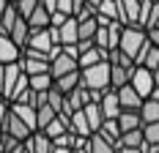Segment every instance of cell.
<instances>
[{
  "mask_svg": "<svg viewBox=\"0 0 159 153\" xmlns=\"http://www.w3.org/2000/svg\"><path fill=\"white\" fill-rule=\"evenodd\" d=\"M143 131H145V142H151V145H159V123H145Z\"/></svg>",
  "mask_w": 159,
  "mask_h": 153,
  "instance_id": "cell-32",
  "label": "cell"
},
{
  "mask_svg": "<svg viewBox=\"0 0 159 153\" xmlns=\"http://www.w3.org/2000/svg\"><path fill=\"white\" fill-rule=\"evenodd\" d=\"M137 66H145V68H151V71L159 66V46H154L151 38H148L145 46L140 49V55H137Z\"/></svg>",
  "mask_w": 159,
  "mask_h": 153,
  "instance_id": "cell-13",
  "label": "cell"
},
{
  "mask_svg": "<svg viewBox=\"0 0 159 153\" xmlns=\"http://www.w3.org/2000/svg\"><path fill=\"white\" fill-rule=\"evenodd\" d=\"M71 153H91V148H74Z\"/></svg>",
  "mask_w": 159,
  "mask_h": 153,
  "instance_id": "cell-45",
  "label": "cell"
},
{
  "mask_svg": "<svg viewBox=\"0 0 159 153\" xmlns=\"http://www.w3.org/2000/svg\"><path fill=\"white\" fill-rule=\"evenodd\" d=\"M85 115H88V123H91V129H93V134L102 129V123H104V112H102V107L96 104V101H91L88 107H85Z\"/></svg>",
  "mask_w": 159,
  "mask_h": 153,
  "instance_id": "cell-24",
  "label": "cell"
},
{
  "mask_svg": "<svg viewBox=\"0 0 159 153\" xmlns=\"http://www.w3.org/2000/svg\"><path fill=\"white\" fill-rule=\"evenodd\" d=\"M118 8H121V22L124 25H140L143 0H118Z\"/></svg>",
  "mask_w": 159,
  "mask_h": 153,
  "instance_id": "cell-9",
  "label": "cell"
},
{
  "mask_svg": "<svg viewBox=\"0 0 159 153\" xmlns=\"http://www.w3.org/2000/svg\"><path fill=\"white\" fill-rule=\"evenodd\" d=\"M41 6L47 8L49 14H55V11H58V0H41Z\"/></svg>",
  "mask_w": 159,
  "mask_h": 153,
  "instance_id": "cell-38",
  "label": "cell"
},
{
  "mask_svg": "<svg viewBox=\"0 0 159 153\" xmlns=\"http://www.w3.org/2000/svg\"><path fill=\"white\" fill-rule=\"evenodd\" d=\"M16 22H19V11H16L14 3H8V8H6V14H3V22H0V33H8V36H11Z\"/></svg>",
  "mask_w": 159,
  "mask_h": 153,
  "instance_id": "cell-25",
  "label": "cell"
},
{
  "mask_svg": "<svg viewBox=\"0 0 159 153\" xmlns=\"http://www.w3.org/2000/svg\"><path fill=\"white\" fill-rule=\"evenodd\" d=\"M143 153H159V145H151V142H143Z\"/></svg>",
  "mask_w": 159,
  "mask_h": 153,
  "instance_id": "cell-39",
  "label": "cell"
},
{
  "mask_svg": "<svg viewBox=\"0 0 159 153\" xmlns=\"http://www.w3.org/2000/svg\"><path fill=\"white\" fill-rule=\"evenodd\" d=\"M112 71H110V85L112 90H118V88H124V85H129L132 82V74H134V68H126V66H115V63H110Z\"/></svg>",
  "mask_w": 159,
  "mask_h": 153,
  "instance_id": "cell-15",
  "label": "cell"
},
{
  "mask_svg": "<svg viewBox=\"0 0 159 153\" xmlns=\"http://www.w3.org/2000/svg\"><path fill=\"white\" fill-rule=\"evenodd\" d=\"M71 131H74V134H82V137H91V134H93L85 109H74V112H71Z\"/></svg>",
  "mask_w": 159,
  "mask_h": 153,
  "instance_id": "cell-18",
  "label": "cell"
},
{
  "mask_svg": "<svg viewBox=\"0 0 159 153\" xmlns=\"http://www.w3.org/2000/svg\"><path fill=\"white\" fill-rule=\"evenodd\" d=\"M6 151V134H3V131H0V153Z\"/></svg>",
  "mask_w": 159,
  "mask_h": 153,
  "instance_id": "cell-43",
  "label": "cell"
},
{
  "mask_svg": "<svg viewBox=\"0 0 159 153\" xmlns=\"http://www.w3.org/2000/svg\"><path fill=\"white\" fill-rule=\"evenodd\" d=\"M39 3H41V0H16L14 6H16V11H19V16H25V19H28V16L39 8Z\"/></svg>",
  "mask_w": 159,
  "mask_h": 153,
  "instance_id": "cell-31",
  "label": "cell"
},
{
  "mask_svg": "<svg viewBox=\"0 0 159 153\" xmlns=\"http://www.w3.org/2000/svg\"><path fill=\"white\" fill-rule=\"evenodd\" d=\"M8 153H25V145H22V148H16V151H8Z\"/></svg>",
  "mask_w": 159,
  "mask_h": 153,
  "instance_id": "cell-47",
  "label": "cell"
},
{
  "mask_svg": "<svg viewBox=\"0 0 159 153\" xmlns=\"http://www.w3.org/2000/svg\"><path fill=\"white\" fill-rule=\"evenodd\" d=\"M36 109H39V131H44L49 123L58 118V109L49 107V104H41V107H36Z\"/></svg>",
  "mask_w": 159,
  "mask_h": 153,
  "instance_id": "cell-28",
  "label": "cell"
},
{
  "mask_svg": "<svg viewBox=\"0 0 159 153\" xmlns=\"http://www.w3.org/2000/svg\"><path fill=\"white\" fill-rule=\"evenodd\" d=\"M8 112H11V101H6V98L0 96V131H3V126H6V118H8Z\"/></svg>",
  "mask_w": 159,
  "mask_h": 153,
  "instance_id": "cell-35",
  "label": "cell"
},
{
  "mask_svg": "<svg viewBox=\"0 0 159 153\" xmlns=\"http://www.w3.org/2000/svg\"><path fill=\"white\" fill-rule=\"evenodd\" d=\"M80 82H82V71H71V74L58 76V79H55V88H61L63 93H71Z\"/></svg>",
  "mask_w": 159,
  "mask_h": 153,
  "instance_id": "cell-22",
  "label": "cell"
},
{
  "mask_svg": "<svg viewBox=\"0 0 159 153\" xmlns=\"http://www.w3.org/2000/svg\"><path fill=\"white\" fill-rule=\"evenodd\" d=\"M52 46H55V41H52V36H49V28H44V30H33L30 33L25 49H36V52H41V55H49Z\"/></svg>",
  "mask_w": 159,
  "mask_h": 153,
  "instance_id": "cell-8",
  "label": "cell"
},
{
  "mask_svg": "<svg viewBox=\"0 0 159 153\" xmlns=\"http://www.w3.org/2000/svg\"><path fill=\"white\" fill-rule=\"evenodd\" d=\"M140 115H143L145 123H159V101H157V98H145Z\"/></svg>",
  "mask_w": 159,
  "mask_h": 153,
  "instance_id": "cell-27",
  "label": "cell"
},
{
  "mask_svg": "<svg viewBox=\"0 0 159 153\" xmlns=\"http://www.w3.org/2000/svg\"><path fill=\"white\" fill-rule=\"evenodd\" d=\"M118 126H121V131H134V129H143L145 120H143L140 112H134V109H124L121 118H118Z\"/></svg>",
  "mask_w": 159,
  "mask_h": 153,
  "instance_id": "cell-17",
  "label": "cell"
},
{
  "mask_svg": "<svg viewBox=\"0 0 159 153\" xmlns=\"http://www.w3.org/2000/svg\"><path fill=\"white\" fill-rule=\"evenodd\" d=\"M61 41L63 44H80V19L77 16H69L61 25Z\"/></svg>",
  "mask_w": 159,
  "mask_h": 153,
  "instance_id": "cell-16",
  "label": "cell"
},
{
  "mask_svg": "<svg viewBox=\"0 0 159 153\" xmlns=\"http://www.w3.org/2000/svg\"><path fill=\"white\" fill-rule=\"evenodd\" d=\"M3 134H11V137L22 139V142H28V139H30L36 131H33L30 126H28V123L22 120V118L16 115L14 109H11V112H8V118H6V126H3Z\"/></svg>",
  "mask_w": 159,
  "mask_h": 153,
  "instance_id": "cell-5",
  "label": "cell"
},
{
  "mask_svg": "<svg viewBox=\"0 0 159 153\" xmlns=\"http://www.w3.org/2000/svg\"><path fill=\"white\" fill-rule=\"evenodd\" d=\"M28 25H30L33 30H44V28H49V25H52V14H49L41 3H39V8L28 16Z\"/></svg>",
  "mask_w": 159,
  "mask_h": 153,
  "instance_id": "cell-19",
  "label": "cell"
},
{
  "mask_svg": "<svg viewBox=\"0 0 159 153\" xmlns=\"http://www.w3.org/2000/svg\"><path fill=\"white\" fill-rule=\"evenodd\" d=\"M118 98H121V107H124V109H134V112H140V109H143V104H145V98L134 90L132 85L118 88Z\"/></svg>",
  "mask_w": 159,
  "mask_h": 153,
  "instance_id": "cell-10",
  "label": "cell"
},
{
  "mask_svg": "<svg viewBox=\"0 0 159 153\" xmlns=\"http://www.w3.org/2000/svg\"><path fill=\"white\" fill-rule=\"evenodd\" d=\"M11 109H14L16 115L30 126L33 131H39V109H36V107H30V104H19V101H11Z\"/></svg>",
  "mask_w": 159,
  "mask_h": 153,
  "instance_id": "cell-14",
  "label": "cell"
},
{
  "mask_svg": "<svg viewBox=\"0 0 159 153\" xmlns=\"http://www.w3.org/2000/svg\"><path fill=\"white\" fill-rule=\"evenodd\" d=\"M25 148H28L30 153H52L55 151V139L47 137L44 131H36V134L25 142Z\"/></svg>",
  "mask_w": 159,
  "mask_h": 153,
  "instance_id": "cell-12",
  "label": "cell"
},
{
  "mask_svg": "<svg viewBox=\"0 0 159 153\" xmlns=\"http://www.w3.org/2000/svg\"><path fill=\"white\" fill-rule=\"evenodd\" d=\"M118 153H143V148H124V145H121Z\"/></svg>",
  "mask_w": 159,
  "mask_h": 153,
  "instance_id": "cell-41",
  "label": "cell"
},
{
  "mask_svg": "<svg viewBox=\"0 0 159 153\" xmlns=\"http://www.w3.org/2000/svg\"><path fill=\"white\" fill-rule=\"evenodd\" d=\"M88 148H91V153H118V148L112 145L110 139H104L99 131L91 134V145H88Z\"/></svg>",
  "mask_w": 159,
  "mask_h": 153,
  "instance_id": "cell-23",
  "label": "cell"
},
{
  "mask_svg": "<svg viewBox=\"0 0 159 153\" xmlns=\"http://www.w3.org/2000/svg\"><path fill=\"white\" fill-rule=\"evenodd\" d=\"M58 11H63V14L74 16V0H58Z\"/></svg>",
  "mask_w": 159,
  "mask_h": 153,
  "instance_id": "cell-36",
  "label": "cell"
},
{
  "mask_svg": "<svg viewBox=\"0 0 159 153\" xmlns=\"http://www.w3.org/2000/svg\"><path fill=\"white\" fill-rule=\"evenodd\" d=\"M99 134H102L104 139H110L115 148L121 145V137H124V131H121L118 120H104V123H102V129H99Z\"/></svg>",
  "mask_w": 159,
  "mask_h": 153,
  "instance_id": "cell-21",
  "label": "cell"
},
{
  "mask_svg": "<svg viewBox=\"0 0 159 153\" xmlns=\"http://www.w3.org/2000/svg\"><path fill=\"white\" fill-rule=\"evenodd\" d=\"M71 71H80V60L77 58H71V55H66V52H61L58 58H52V76H55V79L63 76V74H71Z\"/></svg>",
  "mask_w": 159,
  "mask_h": 153,
  "instance_id": "cell-11",
  "label": "cell"
},
{
  "mask_svg": "<svg viewBox=\"0 0 159 153\" xmlns=\"http://www.w3.org/2000/svg\"><path fill=\"white\" fill-rule=\"evenodd\" d=\"M66 19H69V14H63V11H55V14H52V25H55V28H61Z\"/></svg>",
  "mask_w": 159,
  "mask_h": 153,
  "instance_id": "cell-37",
  "label": "cell"
},
{
  "mask_svg": "<svg viewBox=\"0 0 159 153\" xmlns=\"http://www.w3.org/2000/svg\"><path fill=\"white\" fill-rule=\"evenodd\" d=\"M82 71V85L88 88V90H110V71L112 66L110 60H102L96 63V66H88V68H80Z\"/></svg>",
  "mask_w": 159,
  "mask_h": 153,
  "instance_id": "cell-1",
  "label": "cell"
},
{
  "mask_svg": "<svg viewBox=\"0 0 159 153\" xmlns=\"http://www.w3.org/2000/svg\"><path fill=\"white\" fill-rule=\"evenodd\" d=\"M148 38L154 41V46H159V28H154V30H148Z\"/></svg>",
  "mask_w": 159,
  "mask_h": 153,
  "instance_id": "cell-40",
  "label": "cell"
},
{
  "mask_svg": "<svg viewBox=\"0 0 159 153\" xmlns=\"http://www.w3.org/2000/svg\"><path fill=\"white\" fill-rule=\"evenodd\" d=\"M157 28H159V22H157ZM151 30H154V28H151Z\"/></svg>",
  "mask_w": 159,
  "mask_h": 153,
  "instance_id": "cell-48",
  "label": "cell"
},
{
  "mask_svg": "<svg viewBox=\"0 0 159 153\" xmlns=\"http://www.w3.org/2000/svg\"><path fill=\"white\" fill-rule=\"evenodd\" d=\"M74 142H77V134L74 131H66V134H61V137L55 139L58 148H74Z\"/></svg>",
  "mask_w": 159,
  "mask_h": 153,
  "instance_id": "cell-34",
  "label": "cell"
},
{
  "mask_svg": "<svg viewBox=\"0 0 159 153\" xmlns=\"http://www.w3.org/2000/svg\"><path fill=\"white\" fill-rule=\"evenodd\" d=\"M52 153H71V148H58V145H55V151Z\"/></svg>",
  "mask_w": 159,
  "mask_h": 153,
  "instance_id": "cell-44",
  "label": "cell"
},
{
  "mask_svg": "<svg viewBox=\"0 0 159 153\" xmlns=\"http://www.w3.org/2000/svg\"><path fill=\"white\" fill-rule=\"evenodd\" d=\"M96 30H99V19H80V41L82 38H96Z\"/></svg>",
  "mask_w": 159,
  "mask_h": 153,
  "instance_id": "cell-30",
  "label": "cell"
},
{
  "mask_svg": "<svg viewBox=\"0 0 159 153\" xmlns=\"http://www.w3.org/2000/svg\"><path fill=\"white\" fill-rule=\"evenodd\" d=\"M96 46L110 49V30H107V25H99V30H96Z\"/></svg>",
  "mask_w": 159,
  "mask_h": 153,
  "instance_id": "cell-33",
  "label": "cell"
},
{
  "mask_svg": "<svg viewBox=\"0 0 159 153\" xmlns=\"http://www.w3.org/2000/svg\"><path fill=\"white\" fill-rule=\"evenodd\" d=\"M154 79H157V85H159V66L154 68Z\"/></svg>",
  "mask_w": 159,
  "mask_h": 153,
  "instance_id": "cell-46",
  "label": "cell"
},
{
  "mask_svg": "<svg viewBox=\"0 0 159 153\" xmlns=\"http://www.w3.org/2000/svg\"><path fill=\"white\" fill-rule=\"evenodd\" d=\"M22 52H25V49L16 44L8 33H0V63H3V66L19 63V60H22Z\"/></svg>",
  "mask_w": 159,
  "mask_h": 153,
  "instance_id": "cell-6",
  "label": "cell"
},
{
  "mask_svg": "<svg viewBox=\"0 0 159 153\" xmlns=\"http://www.w3.org/2000/svg\"><path fill=\"white\" fill-rule=\"evenodd\" d=\"M30 33H33V28L28 25V19H25V16H19V22H16L14 30H11V38L25 49V46H28V38H30Z\"/></svg>",
  "mask_w": 159,
  "mask_h": 153,
  "instance_id": "cell-20",
  "label": "cell"
},
{
  "mask_svg": "<svg viewBox=\"0 0 159 153\" xmlns=\"http://www.w3.org/2000/svg\"><path fill=\"white\" fill-rule=\"evenodd\" d=\"M99 107H102V112H104V120H118L121 112H124L121 98H118V90H112V88L104 93V98L99 101Z\"/></svg>",
  "mask_w": 159,
  "mask_h": 153,
  "instance_id": "cell-7",
  "label": "cell"
},
{
  "mask_svg": "<svg viewBox=\"0 0 159 153\" xmlns=\"http://www.w3.org/2000/svg\"><path fill=\"white\" fill-rule=\"evenodd\" d=\"M11 3H16V0H11Z\"/></svg>",
  "mask_w": 159,
  "mask_h": 153,
  "instance_id": "cell-50",
  "label": "cell"
},
{
  "mask_svg": "<svg viewBox=\"0 0 159 153\" xmlns=\"http://www.w3.org/2000/svg\"><path fill=\"white\" fill-rule=\"evenodd\" d=\"M19 66H22V71L28 76L52 74V60H49V55H41V52H36V49H25Z\"/></svg>",
  "mask_w": 159,
  "mask_h": 153,
  "instance_id": "cell-3",
  "label": "cell"
},
{
  "mask_svg": "<svg viewBox=\"0 0 159 153\" xmlns=\"http://www.w3.org/2000/svg\"><path fill=\"white\" fill-rule=\"evenodd\" d=\"M55 85V76L52 74H39V76H30V88L39 93H47L49 88Z\"/></svg>",
  "mask_w": 159,
  "mask_h": 153,
  "instance_id": "cell-29",
  "label": "cell"
},
{
  "mask_svg": "<svg viewBox=\"0 0 159 153\" xmlns=\"http://www.w3.org/2000/svg\"><path fill=\"white\" fill-rule=\"evenodd\" d=\"M154 3H159V0H154Z\"/></svg>",
  "mask_w": 159,
  "mask_h": 153,
  "instance_id": "cell-49",
  "label": "cell"
},
{
  "mask_svg": "<svg viewBox=\"0 0 159 153\" xmlns=\"http://www.w3.org/2000/svg\"><path fill=\"white\" fill-rule=\"evenodd\" d=\"M8 3H11V0H0V22H3V14H6V8H8Z\"/></svg>",
  "mask_w": 159,
  "mask_h": 153,
  "instance_id": "cell-42",
  "label": "cell"
},
{
  "mask_svg": "<svg viewBox=\"0 0 159 153\" xmlns=\"http://www.w3.org/2000/svg\"><path fill=\"white\" fill-rule=\"evenodd\" d=\"M145 41H148V30L145 28H140V25H126L118 49L124 55H129V58H134V63H137V55H140V49L145 46Z\"/></svg>",
  "mask_w": 159,
  "mask_h": 153,
  "instance_id": "cell-2",
  "label": "cell"
},
{
  "mask_svg": "<svg viewBox=\"0 0 159 153\" xmlns=\"http://www.w3.org/2000/svg\"><path fill=\"white\" fill-rule=\"evenodd\" d=\"M145 142V131L143 129H134V131H124V137H121V145L124 148H143ZM118 145V148H121Z\"/></svg>",
  "mask_w": 159,
  "mask_h": 153,
  "instance_id": "cell-26",
  "label": "cell"
},
{
  "mask_svg": "<svg viewBox=\"0 0 159 153\" xmlns=\"http://www.w3.org/2000/svg\"><path fill=\"white\" fill-rule=\"evenodd\" d=\"M129 85L140 93L143 98H148V96L154 93V88H157L154 71H151V68H145V66H137V68H134V74H132V82H129Z\"/></svg>",
  "mask_w": 159,
  "mask_h": 153,
  "instance_id": "cell-4",
  "label": "cell"
}]
</instances>
